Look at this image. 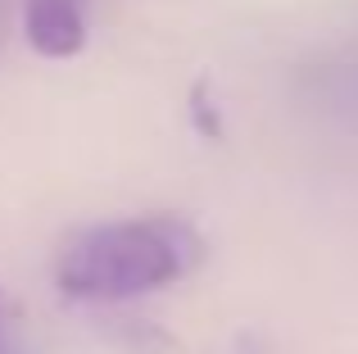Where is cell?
<instances>
[{
    "instance_id": "4",
    "label": "cell",
    "mask_w": 358,
    "mask_h": 354,
    "mask_svg": "<svg viewBox=\"0 0 358 354\" xmlns=\"http://www.w3.org/2000/svg\"><path fill=\"white\" fill-rule=\"evenodd\" d=\"M327 91H336L341 100H358V73L345 69V73H327Z\"/></svg>"
},
{
    "instance_id": "6",
    "label": "cell",
    "mask_w": 358,
    "mask_h": 354,
    "mask_svg": "<svg viewBox=\"0 0 358 354\" xmlns=\"http://www.w3.org/2000/svg\"><path fill=\"white\" fill-rule=\"evenodd\" d=\"M0 332H5V295H0Z\"/></svg>"
},
{
    "instance_id": "3",
    "label": "cell",
    "mask_w": 358,
    "mask_h": 354,
    "mask_svg": "<svg viewBox=\"0 0 358 354\" xmlns=\"http://www.w3.org/2000/svg\"><path fill=\"white\" fill-rule=\"evenodd\" d=\"M195 105H191V114H195V127H200L204 136H218V109H209V100H204V87H195Z\"/></svg>"
},
{
    "instance_id": "1",
    "label": "cell",
    "mask_w": 358,
    "mask_h": 354,
    "mask_svg": "<svg viewBox=\"0 0 358 354\" xmlns=\"http://www.w3.org/2000/svg\"><path fill=\"white\" fill-rule=\"evenodd\" d=\"M204 259V236L177 213L122 218L87 227L59 250L55 282L69 300L114 304L191 277Z\"/></svg>"
},
{
    "instance_id": "2",
    "label": "cell",
    "mask_w": 358,
    "mask_h": 354,
    "mask_svg": "<svg viewBox=\"0 0 358 354\" xmlns=\"http://www.w3.org/2000/svg\"><path fill=\"white\" fill-rule=\"evenodd\" d=\"M23 27H27V45L45 59H73L87 45L82 0H27Z\"/></svg>"
},
{
    "instance_id": "7",
    "label": "cell",
    "mask_w": 358,
    "mask_h": 354,
    "mask_svg": "<svg viewBox=\"0 0 358 354\" xmlns=\"http://www.w3.org/2000/svg\"><path fill=\"white\" fill-rule=\"evenodd\" d=\"M0 9H5V0H0Z\"/></svg>"
},
{
    "instance_id": "5",
    "label": "cell",
    "mask_w": 358,
    "mask_h": 354,
    "mask_svg": "<svg viewBox=\"0 0 358 354\" xmlns=\"http://www.w3.org/2000/svg\"><path fill=\"white\" fill-rule=\"evenodd\" d=\"M0 354H23V350H18V346H14V341H9V337H5V332H0Z\"/></svg>"
}]
</instances>
